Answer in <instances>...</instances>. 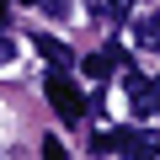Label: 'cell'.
Returning a JSON list of instances; mask_svg holds the SVG:
<instances>
[{
	"instance_id": "1",
	"label": "cell",
	"mask_w": 160,
	"mask_h": 160,
	"mask_svg": "<svg viewBox=\"0 0 160 160\" xmlns=\"http://www.w3.org/2000/svg\"><path fill=\"white\" fill-rule=\"evenodd\" d=\"M91 149L96 155H133V160H144V155H160V133H144V128H102L91 139Z\"/></svg>"
},
{
	"instance_id": "2",
	"label": "cell",
	"mask_w": 160,
	"mask_h": 160,
	"mask_svg": "<svg viewBox=\"0 0 160 160\" xmlns=\"http://www.w3.org/2000/svg\"><path fill=\"white\" fill-rule=\"evenodd\" d=\"M43 91H48V107H53L64 123H80V118H86V107H91L86 96H80V86H75V80H69L59 64H53V75L43 80Z\"/></svg>"
},
{
	"instance_id": "3",
	"label": "cell",
	"mask_w": 160,
	"mask_h": 160,
	"mask_svg": "<svg viewBox=\"0 0 160 160\" xmlns=\"http://www.w3.org/2000/svg\"><path fill=\"white\" fill-rule=\"evenodd\" d=\"M128 102H133V118H160V80H144L128 69Z\"/></svg>"
},
{
	"instance_id": "4",
	"label": "cell",
	"mask_w": 160,
	"mask_h": 160,
	"mask_svg": "<svg viewBox=\"0 0 160 160\" xmlns=\"http://www.w3.org/2000/svg\"><path fill=\"white\" fill-rule=\"evenodd\" d=\"M133 43L144 53H160V16H139L133 22Z\"/></svg>"
},
{
	"instance_id": "5",
	"label": "cell",
	"mask_w": 160,
	"mask_h": 160,
	"mask_svg": "<svg viewBox=\"0 0 160 160\" xmlns=\"http://www.w3.org/2000/svg\"><path fill=\"white\" fill-rule=\"evenodd\" d=\"M118 59H123L118 48H102V53H86V59H80V69H86L91 80H107V69H112Z\"/></svg>"
},
{
	"instance_id": "6",
	"label": "cell",
	"mask_w": 160,
	"mask_h": 160,
	"mask_svg": "<svg viewBox=\"0 0 160 160\" xmlns=\"http://www.w3.org/2000/svg\"><path fill=\"white\" fill-rule=\"evenodd\" d=\"M38 53H43L48 64H59V69H69V48H64L59 38H48V32H38Z\"/></svg>"
},
{
	"instance_id": "7",
	"label": "cell",
	"mask_w": 160,
	"mask_h": 160,
	"mask_svg": "<svg viewBox=\"0 0 160 160\" xmlns=\"http://www.w3.org/2000/svg\"><path fill=\"white\" fill-rule=\"evenodd\" d=\"M128 11H133V0H107V16H112V22H123Z\"/></svg>"
},
{
	"instance_id": "8",
	"label": "cell",
	"mask_w": 160,
	"mask_h": 160,
	"mask_svg": "<svg viewBox=\"0 0 160 160\" xmlns=\"http://www.w3.org/2000/svg\"><path fill=\"white\" fill-rule=\"evenodd\" d=\"M11 59H16V43H11V38H6V32H0V69H6V64H11Z\"/></svg>"
},
{
	"instance_id": "9",
	"label": "cell",
	"mask_w": 160,
	"mask_h": 160,
	"mask_svg": "<svg viewBox=\"0 0 160 160\" xmlns=\"http://www.w3.org/2000/svg\"><path fill=\"white\" fill-rule=\"evenodd\" d=\"M38 6H43L48 16H69V0H38Z\"/></svg>"
},
{
	"instance_id": "10",
	"label": "cell",
	"mask_w": 160,
	"mask_h": 160,
	"mask_svg": "<svg viewBox=\"0 0 160 160\" xmlns=\"http://www.w3.org/2000/svg\"><path fill=\"white\" fill-rule=\"evenodd\" d=\"M6 16H11V11H6V0H0V27H6Z\"/></svg>"
},
{
	"instance_id": "11",
	"label": "cell",
	"mask_w": 160,
	"mask_h": 160,
	"mask_svg": "<svg viewBox=\"0 0 160 160\" xmlns=\"http://www.w3.org/2000/svg\"><path fill=\"white\" fill-rule=\"evenodd\" d=\"M22 6H38V0H22Z\"/></svg>"
}]
</instances>
